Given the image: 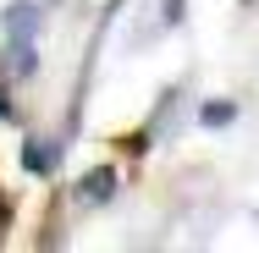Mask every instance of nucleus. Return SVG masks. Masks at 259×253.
<instances>
[{
	"label": "nucleus",
	"instance_id": "f03ea898",
	"mask_svg": "<svg viewBox=\"0 0 259 253\" xmlns=\"http://www.w3.org/2000/svg\"><path fill=\"white\" fill-rule=\"evenodd\" d=\"M110 198H116V171H110V165L83 171V182H77V204H83V209H105Z\"/></svg>",
	"mask_w": 259,
	"mask_h": 253
},
{
	"label": "nucleus",
	"instance_id": "6e6552de",
	"mask_svg": "<svg viewBox=\"0 0 259 253\" xmlns=\"http://www.w3.org/2000/svg\"><path fill=\"white\" fill-rule=\"evenodd\" d=\"M254 220H259V209H254Z\"/></svg>",
	"mask_w": 259,
	"mask_h": 253
},
{
	"label": "nucleus",
	"instance_id": "f257e3e1",
	"mask_svg": "<svg viewBox=\"0 0 259 253\" xmlns=\"http://www.w3.org/2000/svg\"><path fill=\"white\" fill-rule=\"evenodd\" d=\"M39 28H45L39 0H11V6L0 11V33H6V39H39Z\"/></svg>",
	"mask_w": 259,
	"mask_h": 253
},
{
	"label": "nucleus",
	"instance_id": "39448f33",
	"mask_svg": "<svg viewBox=\"0 0 259 253\" xmlns=\"http://www.w3.org/2000/svg\"><path fill=\"white\" fill-rule=\"evenodd\" d=\"M237 121V99H209L204 110H199V127H209V132H221V127H232Z\"/></svg>",
	"mask_w": 259,
	"mask_h": 253
},
{
	"label": "nucleus",
	"instance_id": "20e7f679",
	"mask_svg": "<svg viewBox=\"0 0 259 253\" xmlns=\"http://www.w3.org/2000/svg\"><path fill=\"white\" fill-rule=\"evenodd\" d=\"M22 165H28L33 176H50L55 165H61V143H55V138H28V143H22Z\"/></svg>",
	"mask_w": 259,
	"mask_h": 253
},
{
	"label": "nucleus",
	"instance_id": "0eeeda50",
	"mask_svg": "<svg viewBox=\"0 0 259 253\" xmlns=\"http://www.w3.org/2000/svg\"><path fill=\"white\" fill-rule=\"evenodd\" d=\"M17 110H11V94H6V83H0V121H11Z\"/></svg>",
	"mask_w": 259,
	"mask_h": 253
},
{
	"label": "nucleus",
	"instance_id": "7ed1b4c3",
	"mask_svg": "<svg viewBox=\"0 0 259 253\" xmlns=\"http://www.w3.org/2000/svg\"><path fill=\"white\" fill-rule=\"evenodd\" d=\"M6 77H33L39 72V39H6Z\"/></svg>",
	"mask_w": 259,
	"mask_h": 253
},
{
	"label": "nucleus",
	"instance_id": "423d86ee",
	"mask_svg": "<svg viewBox=\"0 0 259 253\" xmlns=\"http://www.w3.org/2000/svg\"><path fill=\"white\" fill-rule=\"evenodd\" d=\"M188 17V0H160V28H177Z\"/></svg>",
	"mask_w": 259,
	"mask_h": 253
}]
</instances>
